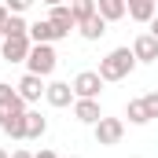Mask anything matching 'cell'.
Listing matches in <instances>:
<instances>
[{"label":"cell","instance_id":"cell-1","mask_svg":"<svg viewBox=\"0 0 158 158\" xmlns=\"http://www.w3.org/2000/svg\"><path fill=\"white\" fill-rule=\"evenodd\" d=\"M132 66H136L132 48H114V52H107V55L99 59V77L103 81H125L132 74Z\"/></svg>","mask_w":158,"mask_h":158},{"label":"cell","instance_id":"cell-4","mask_svg":"<svg viewBox=\"0 0 158 158\" xmlns=\"http://www.w3.org/2000/svg\"><path fill=\"white\" fill-rule=\"evenodd\" d=\"M92 129H96V143L99 147H110V143H118L125 136V121L121 118H99Z\"/></svg>","mask_w":158,"mask_h":158},{"label":"cell","instance_id":"cell-5","mask_svg":"<svg viewBox=\"0 0 158 158\" xmlns=\"http://www.w3.org/2000/svg\"><path fill=\"white\" fill-rule=\"evenodd\" d=\"M15 114H26V99H22L11 85L0 81V125H4L7 118H15Z\"/></svg>","mask_w":158,"mask_h":158},{"label":"cell","instance_id":"cell-29","mask_svg":"<svg viewBox=\"0 0 158 158\" xmlns=\"http://www.w3.org/2000/svg\"><path fill=\"white\" fill-rule=\"evenodd\" d=\"M70 158H77V155H70Z\"/></svg>","mask_w":158,"mask_h":158},{"label":"cell","instance_id":"cell-14","mask_svg":"<svg viewBox=\"0 0 158 158\" xmlns=\"http://www.w3.org/2000/svg\"><path fill=\"white\" fill-rule=\"evenodd\" d=\"M74 118L85 121V125H96V121L103 118V110H99L96 99H74Z\"/></svg>","mask_w":158,"mask_h":158},{"label":"cell","instance_id":"cell-17","mask_svg":"<svg viewBox=\"0 0 158 158\" xmlns=\"http://www.w3.org/2000/svg\"><path fill=\"white\" fill-rule=\"evenodd\" d=\"M125 118L132 121V125H147V121H151V114H147L143 99H129V107H125Z\"/></svg>","mask_w":158,"mask_h":158},{"label":"cell","instance_id":"cell-26","mask_svg":"<svg viewBox=\"0 0 158 158\" xmlns=\"http://www.w3.org/2000/svg\"><path fill=\"white\" fill-rule=\"evenodd\" d=\"M33 158H59V155H55V151H48V147H44V151H37V155H33Z\"/></svg>","mask_w":158,"mask_h":158},{"label":"cell","instance_id":"cell-22","mask_svg":"<svg viewBox=\"0 0 158 158\" xmlns=\"http://www.w3.org/2000/svg\"><path fill=\"white\" fill-rule=\"evenodd\" d=\"M140 99H143L147 114H151V118H158V92H147V96H140Z\"/></svg>","mask_w":158,"mask_h":158},{"label":"cell","instance_id":"cell-9","mask_svg":"<svg viewBox=\"0 0 158 158\" xmlns=\"http://www.w3.org/2000/svg\"><path fill=\"white\" fill-rule=\"evenodd\" d=\"M44 88H48V85H44V77H40V74H26V77L15 85V92H19L26 103H37L40 96H44Z\"/></svg>","mask_w":158,"mask_h":158},{"label":"cell","instance_id":"cell-25","mask_svg":"<svg viewBox=\"0 0 158 158\" xmlns=\"http://www.w3.org/2000/svg\"><path fill=\"white\" fill-rule=\"evenodd\" d=\"M147 26H151V30H147V33H151V37L158 40V15H155V19H151V22H147Z\"/></svg>","mask_w":158,"mask_h":158},{"label":"cell","instance_id":"cell-11","mask_svg":"<svg viewBox=\"0 0 158 158\" xmlns=\"http://www.w3.org/2000/svg\"><path fill=\"white\" fill-rule=\"evenodd\" d=\"M30 40L33 44H55V40H63V33L48 19H40V22H30Z\"/></svg>","mask_w":158,"mask_h":158},{"label":"cell","instance_id":"cell-7","mask_svg":"<svg viewBox=\"0 0 158 158\" xmlns=\"http://www.w3.org/2000/svg\"><path fill=\"white\" fill-rule=\"evenodd\" d=\"M48 22H52L63 37H70V30H77V19H74V7H70V4H55V7L48 11Z\"/></svg>","mask_w":158,"mask_h":158},{"label":"cell","instance_id":"cell-23","mask_svg":"<svg viewBox=\"0 0 158 158\" xmlns=\"http://www.w3.org/2000/svg\"><path fill=\"white\" fill-rule=\"evenodd\" d=\"M7 19H11V11L0 4V40H4V26H7Z\"/></svg>","mask_w":158,"mask_h":158},{"label":"cell","instance_id":"cell-6","mask_svg":"<svg viewBox=\"0 0 158 158\" xmlns=\"http://www.w3.org/2000/svg\"><path fill=\"white\" fill-rule=\"evenodd\" d=\"M99 88H103L99 70H81L77 77H74V96H77V99H96Z\"/></svg>","mask_w":158,"mask_h":158},{"label":"cell","instance_id":"cell-15","mask_svg":"<svg viewBox=\"0 0 158 158\" xmlns=\"http://www.w3.org/2000/svg\"><path fill=\"white\" fill-rule=\"evenodd\" d=\"M96 11H99L107 22H118V19L129 15V11H125V0H96Z\"/></svg>","mask_w":158,"mask_h":158},{"label":"cell","instance_id":"cell-28","mask_svg":"<svg viewBox=\"0 0 158 158\" xmlns=\"http://www.w3.org/2000/svg\"><path fill=\"white\" fill-rule=\"evenodd\" d=\"M0 158H11V155H7V151H4V147H0Z\"/></svg>","mask_w":158,"mask_h":158},{"label":"cell","instance_id":"cell-20","mask_svg":"<svg viewBox=\"0 0 158 158\" xmlns=\"http://www.w3.org/2000/svg\"><path fill=\"white\" fill-rule=\"evenodd\" d=\"M70 7H74V19H88L92 11H96V0H70Z\"/></svg>","mask_w":158,"mask_h":158},{"label":"cell","instance_id":"cell-18","mask_svg":"<svg viewBox=\"0 0 158 158\" xmlns=\"http://www.w3.org/2000/svg\"><path fill=\"white\" fill-rule=\"evenodd\" d=\"M0 129H4L11 140H26V114H15V118H7Z\"/></svg>","mask_w":158,"mask_h":158},{"label":"cell","instance_id":"cell-16","mask_svg":"<svg viewBox=\"0 0 158 158\" xmlns=\"http://www.w3.org/2000/svg\"><path fill=\"white\" fill-rule=\"evenodd\" d=\"M44 132H48V121L37 110H26V140H40Z\"/></svg>","mask_w":158,"mask_h":158},{"label":"cell","instance_id":"cell-12","mask_svg":"<svg viewBox=\"0 0 158 158\" xmlns=\"http://www.w3.org/2000/svg\"><path fill=\"white\" fill-rule=\"evenodd\" d=\"M77 30H81V37H85V40H99L103 33H107V19H103L99 11H92L88 19H81V22H77Z\"/></svg>","mask_w":158,"mask_h":158},{"label":"cell","instance_id":"cell-13","mask_svg":"<svg viewBox=\"0 0 158 158\" xmlns=\"http://www.w3.org/2000/svg\"><path fill=\"white\" fill-rule=\"evenodd\" d=\"M125 11H129L132 22H151V19L158 15L155 0H125Z\"/></svg>","mask_w":158,"mask_h":158},{"label":"cell","instance_id":"cell-3","mask_svg":"<svg viewBox=\"0 0 158 158\" xmlns=\"http://www.w3.org/2000/svg\"><path fill=\"white\" fill-rule=\"evenodd\" d=\"M30 48H33L30 33H19V37H4L0 40V52H4L7 63H26V59H30Z\"/></svg>","mask_w":158,"mask_h":158},{"label":"cell","instance_id":"cell-27","mask_svg":"<svg viewBox=\"0 0 158 158\" xmlns=\"http://www.w3.org/2000/svg\"><path fill=\"white\" fill-rule=\"evenodd\" d=\"M40 4H48V7H55V4H66V0H40Z\"/></svg>","mask_w":158,"mask_h":158},{"label":"cell","instance_id":"cell-19","mask_svg":"<svg viewBox=\"0 0 158 158\" xmlns=\"http://www.w3.org/2000/svg\"><path fill=\"white\" fill-rule=\"evenodd\" d=\"M19 33H30V22H26L22 15H11L7 26H4V37H19Z\"/></svg>","mask_w":158,"mask_h":158},{"label":"cell","instance_id":"cell-8","mask_svg":"<svg viewBox=\"0 0 158 158\" xmlns=\"http://www.w3.org/2000/svg\"><path fill=\"white\" fill-rule=\"evenodd\" d=\"M44 99H48L52 107H70L77 96H74V85H66V81H52V85L44 88Z\"/></svg>","mask_w":158,"mask_h":158},{"label":"cell","instance_id":"cell-24","mask_svg":"<svg viewBox=\"0 0 158 158\" xmlns=\"http://www.w3.org/2000/svg\"><path fill=\"white\" fill-rule=\"evenodd\" d=\"M11 158H33V151H26V147H19V151H11Z\"/></svg>","mask_w":158,"mask_h":158},{"label":"cell","instance_id":"cell-21","mask_svg":"<svg viewBox=\"0 0 158 158\" xmlns=\"http://www.w3.org/2000/svg\"><path fill=\"white\" fill-rule=\"evenodd\" d=\"M37 0H4V7L11 11V15H22V11H30Z\"/></svg>","mask_w":158,"mask_h":158},{"label":"cell","instance_id":"cell-10","mask_svg":"<svg viewBox=\"0 0 158 158\" xmlns=\"http://www.w3.org/2000/svg\"><path fill=\"white\" fill-rule=\"evenodd\" d=\"M132 55H136V63H155L158 59V40L151 33H140L132 40Z\"/></svg>","mask_w":158,"mask_h":158},{"label":"cell","instance_id":"cell-2","mask_svg":"<svg viewBox=\"0 0 158 158\" xmlns=\"http://www.w3.org/2000/svg\"><path fill=\"white\" fill-rule=\"evenodd\" d=\"M26 66H30V74L52 77V74H55V66H59V55H55V48H52V44H33V48H30Z\"/></svg>","mask_w":158,"mask_h":158}]
</instances>
